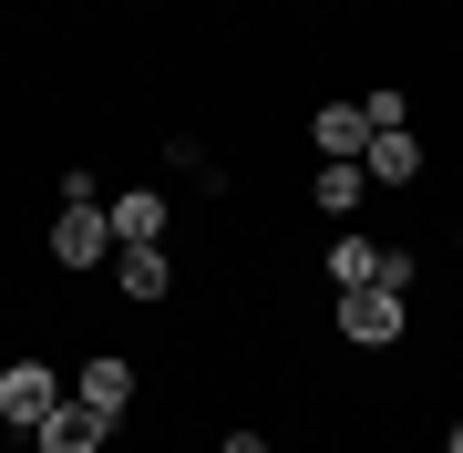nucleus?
I'll use <instances>...</instances> for the list:
<instances>
[{"mask_svg": "<svg viewBox=\"0 0 463 453\" xmlns=\"http://www.w3.org/2000/svg\"><path fill=\"white\" fill-rule=\"evenodd\" d=\"M32 433H42V453H103V433H114V412H93L83 392H62V402H52V412L32 422Z\"/></svg>", "mask_w": 463, "mask_h": 453, "instance_id": "obj_1", "label": "nucleus"}, {"mask_svg": "<svg viewBox=\"0 0 463 453\" xmlns=\"http://www.w3.org/2000/svg\"><path fill=\"white\" fill-rule=\"evenodd\" d=\"M52 258H62V269H103V258H114V217H103V206H62V217H52Z\"/></svg>", "mask_w": 463, "mask_h": 453, "instance_id": "obj_2", "label": "nucleus"}, {"mask_svg": "<svg viewBox=\"0 0 463 453\" xmlns=\"http://www.w3.org/2000/svg\"><path fill=\"white\" fill-rule=\"evenodd\" d=\"M103 217H114V248H165V196L155 185H124Z\"/></svg>", "mask_w": 463, "mask_h": 453, "instance_id": "obj_3", "label": "nucleus"}, {"mask_svg": "<svg viewBox=\"0 0 463 453\" xmlns=\"http://www.w3.org/2000/svg\"><path fill=\"white\" fill-rule=\"evenodd\" d=\"M340 330L381 351V340H402V299H392V288H340Z\"/></svg>", "mask_w": 463, "mask_h": 453, "instance_id": "obj_4", "label": "nucleus"}, {"mask_svg": "<svg viewBox=\"0 0 463 453\" xmlns=\"http://www.w3.org/2000/svg\"><path fill=\"white\" fill-rule=\"evenodd\" d=\"M52 402H62V382H52L42 361H11V371H0V412H11V422H42Z\"/></svg>", "mask_w": 463, "mask_h": 453, "instance_id": "obj_5", "label": "nucleus"}, {"mask_svg": "<svg viewBox=\"0 0 463 453\" xmlns=\"http://www.w3.org/2000/svg\"><path fill=\"white\" fill-rule=\"evenodd\" d=\"M309 145H319V155H371V114H361V103H319Z\"/></svg>", "mask_w": 463, "mask_h": 453, "instance_id": "obj_6", "label": "nucleus"}, {"mask_svg": "<svg viewBox=\"0 0 463 453\" xmlns=\"http://www.w3.org/2000/svg\"><path fill=\"white\" fill-rule=\"evenodd\" d=\"M361 185H371L361 155H319V217H350V206H361Z\"/></svg>", "mask_w": 463, "mask_h": 453, "instance_id": "obj_7", "label": "nucleus"}, {"mask_svg": "<svg viewBox=\"0 0 463 453\" xmlns=\"http://www.w3.org/2000/svg\"><path fill=\"white\" fill-rule=\"evenodd\" d=\"M114 278H124V299H165V288H175L165 248H114Z\"/></svg>", "mask_w": 463, "mask_h": 453, "instance_id": "obj_8", "label": "nucleus"}, {"mask_svg": "<svg viewBox=\"0 0 463 453\" xmlns=\"http://www.w3.org/2000/svg\"><path fill=\"white\" fill-rule=\"evenodd\" d=\"M72 392H83L93 412H124V402H134V371H124L114 351H93V361H83V382H72Z\"/></svg>", "mask_w": 463, "mask_h": 453, "instance_id": "obj_9", "label": "nucleus"}, {"mask_svg": "<svg viewBox=\"0 0 463 453\" xmlns=\"http://www.w3.org/2000/svg\"><path fill=\"white\" fill-rule=\"evenodd\" d=\"M361 165H371L381 185H412V175H422V145H412V124H402V135H371V155H361Z\"/></svg>", "mask_w": 463, "mask_h": 453, "instance_id": "obj_10", "label": "nucleus"}, {"mask_svg": "<svg viewBox=\"0 0 463 453\" xmlns=\"http://www.w3.org/2000/svg\"><path fill=\"white\" fill-rule=\"evenodd\" d=\"M381 278V248H371V237H340V248H330V288H371Z\"/></svg>", "mask_w": 463, "mask_h": 453, "instance_id": "obj_11", "label": "nucleus"}, {"mask_svg": "<svg viewBox=\"0 0 463 453\" xmlns=\"http://www.w3.org/2000/svg\"><path fill=\"white\" fill-rule=\"evenodd\" d=\"M361 114H371V135H402V124H412V103H402V93H371Z\"/></svg>", "mask_w": 463, "mask_h": 453, "instance_id": "obj_12", "label": "nucleus"}, {"mask_svg": "<svg viewBox=\"0 0 463 453\" xmlns=\"http://www.w3.org/2000/svg\"><path fill=\"white\" fill-rule=\"evenodd\" d=\"M227 453H268V433H227Z\"/></svg>", "mask_w": 463, "mask_h": 453, "instance_id": "obj_13", "label": "nucleus"}, {"mask_svg": "<svg viewBox=\"0 0 463 453\" xmlns=\"http://www.w3.org/2000/svg\"><path fill=\"white\" fill-rule=\"evenodd\" d=\"M443 453H463V422H453V433H443Z\"/></svg>", "mask_w": 463, "mask_h": 453, "instance_id": "obj_14", "label": "nucleus"}]
</instances>
